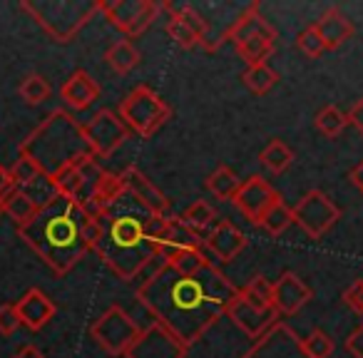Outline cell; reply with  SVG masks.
Instances as JSON below:
<instances>
[{"label":"cell","instance_id":"1","mask_svg":"<svg viewBox=\"0 0 363 358\" xmlns=\"http://www.w3.org/2000/svg\"><path fill=\"white\" fill-rule=\"evenodd\" d=\"M237 293L239 289L214 262L194 276H179L164 259L137 289L142 306L187 348L197 343L217 318L227 316Z\"/></svg>","mask_w":363,"mask_h":358},{"label":"cell","instance_id":"2","mask_svg":"<svg viewBox=\"0 0 363 358\" xmlns=\"http://www.w3.org/2000/svg\"><path fill=\"white\" fill-rule=\"evenodd\" d=\"M100 219V242L92 252L122 279H137L155 259H162V239H164L167 217L152 214L145 204L130 192L105 209Z\"/></svg>","mask_w":363,"mask_h":358},{"label":"cell","instance_id":"3","mask_svg":"<svg viewBox=\"0 0 363 358\" xmlns=\"http://www.w3.org/2000/svg\"><path fill=\"white\" fill-rule=\"evenodd\" d=\"M85 209L67 197H57L48 207H43L26 227L18 229L21 239L52 269L65 276L90 252L85 242Z\"/></svg>","mask_w":363,"mask_h":358},{"label":"cell","instance_id":"4","mask_svg":"<svg viewBox=\"0 0 363 358\" xmlns=\"http://www.w3.org/2000/svg\"><path fill=\"white\" fill-rule=\"evenodd\" d=\"M21 152L30 155L48 177H55L80 157L92 155L82 135V125L72 120L70 112L52 110L21 145Z\"/></svg>","mask_w":363,"mask_h":358},{"label":"cell","instance_id":"5","mask_svg":"<svg viewBox=\"0 0 363 358\" xmlns=\"http://www.w3.org/2000/svg\"><path fill=\"white\" fill-rule=\"evenodd\" d=\"M26 11L52 40L70 43L97 13H102L100 0H35V3H21Z\"/></svg>","mask_w":363,"mask_h":358},{"label":"cell","instance_id":"6","mask_svg":"<svg viewBox=\"0 0 363 358\" xmlns=\"http://www.w3.org/2000/svg\"><path fill=\"white\" fill-rule=\"evenodd\" d=\"M169 115L172 107L147 85H140L137 90H132L120 105L122 122L130 127V132H137L140 137H152L169 120Z\"/></svg>","mask_w":363,"mask_h":358},{"label":"cell","instance_id":"7","mask_svg":"<svg viewBox=\"0 0 363 358\" xmlns=\"http://www.w3.org/2000/svg\"><path fill=\"white\" fill-rule=\"evenodd\" d=\"M142 328L135 323V318L122 306H110L95 323L90 326V336L97 346L110 356H127L132 343L140 338Z\"/></svg>","mask_w":363,"mask_h":358},{"label":"cell","instance_id":"8","mask_svg":"<svg viewBox=\"0 0 363 358\" xmlns=\"http://www.w3.org/2000/svg\"><path fill=\"white\" fill-rule=\"evenodd\" d=\"M82 135H85V142L92 155L97 160H107L130 140V127L122 122L117 112L100 110L82 125Z\"/></svg>","mask_w":363,"mask_h":358},{"label":"cell","instance_id":"9","mask_svg":"<svg viewBox=\"0 0 363 358\" xmlns=\"http://www.w3.org/2000/svg\"><path fill=\"white\" fill-rule=\"evenodd\" d=\"M164 11V3H152V0H112L102 3L105 18L122 30L127 38H137L160 18Z\"/></svg>","mask_w":363,"mask_h":358},{"label":"cell","instance_id":"10","mask_svg":"<svg viewBox=\"0 0 363 358\" xmlns=\"http://www.w3.org/2000/svg\"><path fill=\"white\" fill-rule=\"evenodd\" d=\"M341 217V209L331 202L326 192L311 189L294 207V222L306 232L308 239H321Z\"/></svg>","mask_w":363,"mask_h":358},{"label":"cell","instance_id":"11","mask_svg":"<svg viewBox=\"0 0 363 358\" xmlns=\"http://www.w3.org/2000/svg\"><path fill=\"white\" fill-rule=\"evenodd\" d=\"M242 358H308V353L303 351V338L284 321H277Z\"/></svg>","mask_w":363,"mask_h":358},{"label":"cell","instance_id":"12","mask_svg":"<svg viewBox=\"0 0 363 358\" xmlns=\"http://www.w3.org/2000/svg\"><path fill=\"white\" fill-rule=\"evenodd\" d=\"M125 358H187V346L162 323H152L132 343Z\"/></svg>","mask_w":363,"mask_h":358},{"label":"cell","instance_id":"13","mask_svg":"<svg viewBox=\"0 0 363 358\" xmlns=\"http://www.w3.org/2000/svg\"><path fill=\"white\" fill-rule=\"evenodd\" d=\"M279 199H281V197H279L277 189H274L272 184L264 179V177L254 174V177H249L247 182H242V187H239L237 197L232 199V204L252 224H259L264 214H267L269 209L279 202Z\"/></svg>","mask_w":363,"mask_h":358},{"label":"cell","instance_id":"14","mask_svg":"<svg viewBox=\"0 0 363 358\" xmlns=\"http://www.w3.org/2000/svg\"><path fill=\"white\" fill-rule=\"evenodd\" d=\"M227 316L232 318V323L239 328V331H244L249 338H254V341H257V338H262L264 333H267L269 328L279 321V313L274 311V308L254 306L252 301H247V298L242 296V291H239L237 298L229 303Z\"/></svg>","mask_w":363,"mask_h":358},{"label":"cell","instance_id":"15","mask_svg":"<svg viewBox=\"0 0 363 358\" xmlns=\"http://www.w3.org/2000/svg\"><path fill=\"white\" fill-rule=\"evenodd\" d=\"M247 249V237L244 232L232 222H217L209 234L204 237V252L209 254V259H217L219 264H229Z\"/></svg>","mask_w":363,"mask_h":358},{"label":"cell","instance_id":"16","mask_svg":"<svg viewBox=\"0 0 363 358\" xmlns=\"http://www.w3.org/2000/svg\"><path fill=\"white\" fill-rule=\"evenodd\" d=\"M311 289L303 284L301 276H296L294 272H284L281 276L274 281V311L279 316H294L296 311H301L308 301H311Z\"/></svg>","mask_w":363,"mask_h":358},{"label":"cell","instance_id":"17","mask_svg":"<svg viewBox=\"0 0 363 358\" xmlns=\"http://www.w3.org/2000/svg\"><path fill=\"white\" fill-rule=\"evenodd\" d=\"M125 179V189L137 197L152 214L157 217H169V199L157 189V184H152V179L137 167H127L125 172H120Z\"/></svg>","mask_w":363,"mask_h":358},{"label":"cell","instance_id":"18","mask_svg":"<svg viewBox=\"0 0 363 358\" xmlns=\"http://www.w3.org/2000/svg\"><path fill=\"white\" fill-rule=\"evenodd\" d=\"M16 308H18V316H21V323L30 328V331L45 328L52 321V316H55V303L40 289H30V291L23 293L18 298Z\"/></svg>","mask_w":363,"mask_h":358},{"label":"cell","instance_id":"19","mask_svg":"<svg viewBox=\"0 0 363 358\" xmlns=\"http://www.w3.org/2000/svg\"><path fill=\"white\" fill-rule=\"evenodd\" d=\"M60 97L70 110L82 112L97 102V97H100V85H97V80L87 70H77V72H72L65 80V85L60 87Z\"/></svg>","mask_w":363,"mask_h":358},{"label":"cell","instance_id":"20","mask_svg":"<svg viewBox=\"0 0 363 358\" xmlns=\"http://www.w3.org/2000/svg\"><path fill=\"white\" fill-rule=\"evenodd\" d=\"M247 38H272V40H277V30H274L272 23L259 13L257 3L244 8L242 16H237L232 28L224 33V40H232V43L247 40Z\"/></svg>","mask_w":363,"mask_h":358},{"label":"cell","instance_id":"21","mask_svg":"<svg viewBox=\"0 0 363 358\" xmlns=\"http://www.w3.org/2000/svg\"><path fill=\"white\" fill-rule=\"evenodd\" d=\"M184 249H204V237L194 232L192 227H187L182 217H167L164 239H162V259L174 252H184Z\"/></svg>","mask_w":363,"mask_h":358},{"label":"cell","instance_id":"22","mask_svg":"<svg viewBox=\"0 0 363 358\" xmlns=\"http://www.w3.org/2000/svg\"><path fill=\"white\" fill-rule=\"evenodd\" d=\"M316 30L321 35L323 45H326V50H336V47H341L343 43L353 38V23L338 8H328L316 21Z\"/></svg>","mask_w":363,"mask_h":358},{"label":"cell","instance_id":"23","mask_svg":"<svg viewBox=\"0 0 363 358\" xmlns=\"http://www.w3.org/2000/svg\"><path fill=\"white\" fill-rule=\"evenodd\" d=\"M52 182H55L60 197H67V199H72V202L82 204L87 182H85V174H82V169L77 164H67L65 169H60L52 177Z\"/></svg>","mask_w":363,"mask_h":358},{"label":"cell","instance_id":"24","mask_svg":"<svg viewBox=\"0 0 363 358\" xmlns=\"http://www.w3.org/2000/svg\"><path fill=\"white\" fill-rule=\"evenodd\" d=\"M140 60H142V55L132 40L112 43L105 52V62L117 72V75H127L130 70H135V67L140 65Z\"/></svg>","mask_w":363,"mask_h":358},{"label":"cell","instance_id":"25","mask_svg":"<svg viewBox=\"0 0 363 358\" xmlns=\"http://www.w3.org/2000/svg\"><path fill=\"white\" fill-rule=\"evenodd\" d=\"M274 47H277V40H272V38H247V40L234 43V50L247 62V67L264 65L272 57Z\"/></svg>","mask_w":363,"mask_h":358},{"label":"cell","instance_id":"26","mask_svg":"<svg viewBox=\"0 0 363 358\" xmlns=\"http://www.w3.org/2000/svg\"><path fill=\"white\" fill-rule=\"evenodd\" d=\"M164 262L174 269L179 276H194L207 267L212 259L204 249H184V252H174L169 257H164Z\"/></svg>","mask_w":363,"mask_h":358},{"label":"cell","instance_id":"27","mask_svg":"<svg viewBox=\"0 0 363 358\" xmlns=\"http://www.w3.org/2000/svg\"><path fill=\"white\" fill-rule=\"evenodd\" d=\"M38 212H40V209H38V204L33 202V199L28 197L23 189H18V187L13 189V192L8 194L6 202H3V214H8V217H11L13 222L18 224V229L26 227V224L30 222V219L35 217Z\"/></svg>","mask_w":363,"mask_h":358},{"label":"cell","instance_id":"28","mask_svg":"<svg viewBox=\"0 0 363 358\" xmlns=\"http://www.w3.org/2000/svg\"><path fill=\"white\" fill-rule=\"evenodd\" d=\"M239 187H242V179H239L227 164L217 167V169L207 177V189L217 199H224V202H232V199L237 197Z\"/></svg>","mask_w":363,"mask_h":358},{"label":"cell","instance_id":"29","mask_svg":"<svg viewBox=\"0 0 363 358\" xmlns=\"http://www.w3.org/2000/svg\"><path fill=\"white\" fill-rule=\"evenodd\" d=\"M259 162H262V164L267 167L272 174H281V172H286L289 167H291L294 152H291V147L284 145L281 140H272L262 150V155H259Z\"/></svg>","mask_w":363,"mask_h":358},{"label":"cell","instance_id":"30","mask_svg":"<svg viewBox=\"0 0 363 358\" xmlns=\"http://www.w3.org/2000/svg\"><path fill=\"white\" fill-rule=\"evenodd\" d=\"M179 217L184 219V224H187V227H192L197 234L212 229L214 222H217V212H214L212 204L204 202V199H197V202H192L187 209H184V212L179 214Z\"/></svg>","mask_w":363,"mask_h":358},{"label":"cell","instance_id":"31","mask_svg":"<svg viewBox=\"0 0 363 358\" xmlns=\"http://www.w3.org/2000/svg\"><path fill=\"white\" fill-rule=\"evenodd\" d=\"M242 80H244V85L254 92V95H267V92L277 85L279 75H277V70H272V67L264 62V65L247 67L244 75H242Z\"/></svg>","mask_w":363,"mask_h":358},{"label":"cell","instance_id":"32","mask_svg":"<svg viewBox=\"0 0 363 358\" xmlns=\"http://www.w3.org/2000/svg\"><path fill=\"white\" fill-rule=\"evenodd\" d=\"M291 224H294V207H286V204H284V199H279V202L262 217L259 227L267 229L272 237H279V234L286 232Z\"/></svg>","mask_w":363,"mask_h":358},{"label":"cell","instance_id":"33","mask_svg":"<svg viewBox=\"0 0 363 358\" xmlns=\"http://www.w3.org/2000/svg\"><path fill=\"white\" fill-rule=\"evenodd\" d=\"M313 125H316V130L321 132L323 137H328V140H333V137H338L343 130H346L348 125V115H343L341 110H338L336 105H326L321 112L316 115V120H313Z\"/></svg>","mask_w":363,"mask_h":358},{"label":"cell","instance_id":"34","mask_svg":"<svg viewBox=\"0 0 363 358\" xmlns=\"http://www.w3.org/2000/svg\"><path fill=\"white\" fill-rule=\"evenodd\" d=\"M242 291V296L247 298V301H252L254 306H259V308H274V303H272V296H274V284L269 281L267 276H254V279H249V284L247 286H242L239 289Z\"/></svg>","mask_w":363,"mask_h":358},{"label":"cell","instance_id":"35","mask_svg":"<svg viewBox=\"0 0 363 358\" xmlns=\"http://www.w3.org/2000/svg\"><path fill=\"white\" fill-rule=\"evenodd\" d=\"M18 189H23V192L38 204V209L48 207V204L55 202V199L60 197L55 182H52V177H48V174H40L38 179H33V182H28L26 187H18Z\"/></svg>","mask_w":363,"mask_h":358},{"label":"cell","instance_id":"36","mask_svg":"<svg viewBox=\"0 0 363 358\" xmlns=\"http://www.w3.org/2000/svg\"><path fill=\"white\" fill-rule=\"evenodd\" d=\"M18 92H21V97L28 105H40V102H45L48 97H50L52 87L43 75H28V77H23Z\"/></svg>","mask_w":363,"mask_h":358},{"label":"cell","instance_id":"37","mask_svg":"<svg viewBox=\"0 0 363 358\" xmlns=\"http://www.w3.org/2000/svg\"><path fill=\"white\" fill-rule=\"evenodd\" d=\"M40 174H45V172L38 167V162L33 160L30 155H26V152H18L16 164L11 167V177H13V182H16V187H26L28 182L38 179Z\"/></svg>","mask_w":363,"mask_h":358},{"label":"cell","instance_id":"38","mask_svg":"<svg viewBox=\"0 0 363 358\" xmlns=\"http://www.w3.org/2000/svg\"><path fill=\"white\" fill-rule=\"evenodd\" d=\"M167 35H169L172 40H174L179 47H184V50H189V47L199 45L197 35H194V33L189 30L187 23H184L179 16H177V11L172 6H169V21H167Z\"/></svg>","mask_w":363,"mask_h":358},{"label":"cell","instance_id":"39","mask_svg":"<svg viewBox=\"0 0 363 358\" xmlns=\"http://www.w3.org/2000/svg\"><path fill=\"white\" fill-rule=\"evenodd\" d=\"M333 348H336L333 338L321 328H316V331H311L303 338V351L308 353V358H331Z\"/></svg>","mask_w":363,"mask_h":358},{"label":"cell","instance_id":"40","mask_svg":"<svg viewBox=\"0 0 363 358\" xmlns=\"http://www.w3.org/2000/svg\"><path fill=\"white\" fill-rule=\"evenodd\" d=\"M177 16H179L182 21L187 23V28H189V30H192L194 35H197L199 45H207L209 23H207V18H204L202 13L197 11V8H192V6H182L179 11H177Z\"/></svg>","mask_w":363,"mask_h":358},{"label":"cell","instance_id":"41","mask_svg":"<svg viewBox=\"0 0 363 358\" xmlns=\"http://www.w3.org/2000/svg\"><path fill=\"white\" fill-rule=\"evenodd\" d=\"M296 47L306 57H321L323 52H326V45H323V40H321V35H318L316 26H311V28H306V30L298 33Z\"/></svg>","mask_w":363,"mask_h":358},{"label":"cell","instance_id":"42","mask_svg":"<svg viewBox=\"0 0 363 358\" xmlns=\"http://www.w3.org/2000/svg\"><path fill=\"white\" fill-rule=\"evenodd\" d=\"M18 326H23V323L16 303H0V336H13Z\"/></svg>","mask_w":363,"mask_h":358},{"label":"cell","instance_id":"43","mask_svg":"<svg viewBox=\"0 0 363 358\" xmlns=\"http://www.w3.org/2000/svg\"><path fill=\"white\" fill-rule=\"evenodd\" d=\"M343 301L348 303V306L353 308L356 313H361L363 316V279H358V281H353L351 286L343 291Z\"/></svg>","mask_w":363,"mask_h":358},{"label":"cell","instance_id":"44","mask_svg":"<svg viewBox=\"0 0 363 358\" xmlns=\"http://www.w3.org/2000/svg\"><path fill=\"white\" fill-rule=\"evenodd\" d=\"M346 351L353 358H363V326H358L351 336L346 338Z\"/></svg>","mask_w":363,"mask_h":358},{"label":"cell","instance_id":"45","mask_svg":"<svg viewBox=\"0 0 363 358\" xmlns=\"http://www.w3.org/2000/svg\"><path fill=\"white\" fill-rule=\"evenodd\" d=\"M13 189H16V182H13L11 169H6V167L0 164V207H3V202H6Z\"/></svg>","mask_w":363,"mask_h":358},{"label":"cell","instance_id":"46","mask_svg":"<svg viewBox=\"0 0 363 358\" xmlns=\"http://www.w3.org/2000/svg\"><path fill=\"white\" fill-rule=\"evenodd\" d=\"M348 125H353L363 135V97L348 110Z\"/></svg>","mask_w":363,"mask_h":358},{"label":"cell","instance_id":"47","mask_svg":"<svg viewBox=\"0 0 363 358\" xmlns=\"http://www.w3.org/2000/svg\"><path fill=\"white\" fill-rule=\"evenodd\" d=\"M348 179L353 182V187H358L363 192V162H358V164L348 172Z\"/></svg>","mask_w":363,"mask_h":358},{"label":"cell","instance_id":"48","mask_svg":"<svg viewBox=\"0 0 363 358\" xmlns=\"http://www.w3.org/2000/svg\"><path fill=\"white\" fill-rule=\"evenodd\" d=\"M13 358H45V356H43L40 348H35V346H23L21 351H18Z\"/></svg>","mask_w":363,"mask_h":358},{"label":"cell","instance_id":"49","mask_svg":"<svg viewBox=\"0 0 363 358\" xmlns=\"http://www.w3.org/2000/svg\"><path fill=\"white\" fill-rule=\"evenodd\" d=\"M0 214H3V207H0Z\"/></svg>","mask_w":363,"mask_h":358}]
</instances>
